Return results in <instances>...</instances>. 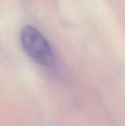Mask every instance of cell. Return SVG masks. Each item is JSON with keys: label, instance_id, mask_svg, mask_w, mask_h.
<instances>
[{"label": "cell", "instance_id": "6da1fadb", "mask_svg": "<svg viewBox=\"0 0 125 126\" xmlns=\"http://www.w3.org/2000/svg\"><path fill=\"white\" fill-rule=\"evenodd\" d=\"M20 41L25 52L33 61L46 68L55 64L54 52L46 38L32 26L24 27L20 34Z\"/></svg>", "mask_w": 125, "mask_h": 126}]
</instances>
